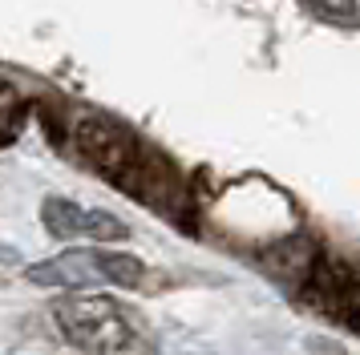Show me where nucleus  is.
<instances>
[{"label": "nucleus", "mask_w": 360, "mask_h": 355, "mask_svg": "<svg viewBox=\"0 0 360 355\" xmlns=\"http://www.w3.org/2000/svg\"><path fill=\"white\" fill-rule=\"evenodd\" d=\"M41 222L53 239H94V242H117L130 230L110 210H85L69 198H45L41 202Z\"/></svg>", "instance_id": "obj_4"}, {"label": "nucleus", "mask_w": 360, "mask_h": 355, "mask_svg": "<svg viewBox=\"0 0 360 355\" xmlns=\"http://www.w3.org/2000/svg\"><path fill=\"white\" fill-rule=\"evenodd\" d=\"M17 117H20V93H17V85L0 77V138L17 126Z\"/></svg>", "instance_id": "obj_5"}, {"label": "nucleus", "mask_w": 360, "mask_h": 355, "mask_svg": "<svg viewBox=\"0 0 360 355\" xmlns=\"http://www.w3.org/2000/svg\"><path fill=\"white\" fill-rule=\"evenodd\" d=\"M53 315L61 335L85 355H130L138 339L130 315L110 295H65L53 303Z\"/></svg>", "instance_id": "obj_1"}, {"label": "nucleus", "mask_w": 360, "mask_h": 355, "mask_svg": "<svg viewBox=\"0 0 360 355\" xmlns=\"http://www.w3.org/2000/svg\"><path fill=\"white\" fill-rule=\"evenodd\" d=\"M308 4L320 16H328V20H352V16H360V0H308Z\"/></svg>", "instance_id": "obj_6"}, {"label": "nucleus", "mask_w": 360, "mask_h": 355, "mask_svg": "<svg viewBox=\"0 0 360 355\" xmlns=\"http://www.w3.org/2000/svg\"><path fill=\"white\" fill-rule=\"evenodd\" d=\"M142 258L134 255H122V250H65L57 258H45L29 267V283L37 287H65V290H89V287H138L142 283Z\"/></svg>", "instance_id": "obj_2"}, {"label": "nucleus", "mask_w": 360, "mask_h": 355, "mask_svg": "<svg viewBox=\"0 0 360 355\" xmlns=\"http://www.w3.org/2000/svg\"><path fill=\"white\" fill-rule=\"evenodd\" d=\"M73 142H77V154L105 178H126L138 166V142L114 117H98V113L82 117L73 129Z\"/></svg>", "instance_id": "obj_3"}]
</instances>
